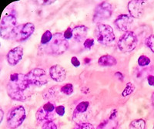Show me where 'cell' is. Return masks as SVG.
I'll return each mask as SVG.
<instances>
[{"label":"cell","mask_w":154,"mask_h":129,"mask_svg":"<svg viewBox=\"0 0 154 129\" xmlns=\"http://www.w3.org/2000/svg\"><path fill=\"white\" fill-rule=\"evenodd\" d=\"M117 125L118 122L116 118H109L104 121L101 122L96 129H116Z\"/></svg>","instance_id":"18"},{"label":"cell","mask_w":154,"mask_h":129,"mask_svg":"<svg viewBox=\"0 0 154 129\" xmlns=\"http://www.w3.org/2000/svg\"><path fill=\"white\" fill-rule=\"evenodd\" d=\"M69 48V42L61 33H56L48 44L46 51L49 54L61 55L65 53Z\"/></svg>","instance_id":"2"},{"label":"cell","mask_w":154,"mask_h":129,"mask_svg":"<svg viewBox=\"0 0 154 129\" xmlns=\"http://www.w3.org/2000/svg\"><path fill=\"white\" fill-rule=\"evenodd\" d=\"M49 76L56 82H63L66 77V71L65 68L59 64H56L50 67Z\"/></svg>","instance_id":"13"},{"label":"cell","mask_w":154,"mask_h":129,"mask_svg":"<svg viewBox=\"0 0 154 129\" xmlns=\"http://www.w3.org/2000/svg\"><path fill=\"white\" fill-rule=\"evenodd\" d=\"M138 64L140 67H146L150 64V59L146 55L140 56L138 59Z\"/></svg>","instance_id":"23"},{"label":"cell","mask_w":154,"mask_h":129,"mask_svg":"<svg viewBox=\"0 0 154 129\" xmlns=\"http://www.w3.org/2000/svg\"><path fill=\"white\" fill-rule=\"evenodd\" d=\"M115 77L116 78H117L118 80H119L120 81H123V80H124V76H123V74H122V73H120V72L116 73V74H115Z\"/></svg>","instance_id":"32"},{"label":"cell","mask_w":154,"mask_h":129,"mask_svg":"<svg viewBox=\"0 0 154 129\" xmlns=\"http://www.w3.org/2000/svg\"><path fill=\"white\" fill-rule=\"evenodd\" d=\"M16 17L13 14L5 15L1 20V36L5 39H14L16 30Z\"/></svg>","instance_id":"3"},{"label":"cell","mask_w":154,"mask_h":129,"mask_svg":"<svg viewBox=\"0 0 154 129\" xmlns=\"http://www.w3.org/2000/svg\"><path fill=\"white\" fill-rule=\"evenodd\" d=\"M99 65L102 67H112L117 64L116 58L111 55H103L98 60Z\"/></svg>","instance_id":"17"},{"label":"cell","mask_w":154,"mask_h":129,"mask_svg":"<svg viewBox=\"0 0 154 129\" xmlns=\"http://www.w3.org/2000/svg\"><path fill=\"white\" fill-rule=\"evenodd\" d=\"M152 129H154V125H153V128H152Z\"/></svg>","instance_id":"36"},{"label":"cell","mask_w":154,"mask_h":129,"mask_svg":"<svg viewBox=\"0 0 154 129\" xmlns=\"http://www.w3.org/2000/svg\"><path fill=\"white\" fill-rule=\"evenodd\" d=\"M56 113L60 116H63L65 114V107L63 105H59L56 108Z\"/></svg>","instance_id":"29"},{"label":"cell","mask_w":154,"mask_h":129,"mask_svg":"<svg viewBox=\"0 0 154 129\" xmlns=\"http://www.w3.org/2000/svg\"><path fill=\"white\" fill-rule=\"evenodd\" d=\"M151 100H152V105H153V106H154V92H153V93H152V97H151Z\"/></svg>","instance_id":"35"},{"label":"cell","mask_w":154,"mask_h":129,"mask_svg":"<svg viewBox=\"0 0 154 129\" xmlns=\"http://www.w3.org/2000/svg\"><path fill=\"white\" fill-rule=\"evenodd\" d=\"M23 48L21 46H19L9 50V53L6 55V60L9 65L14 67L20 62V60L23 58Z\"/></svg>","instance_id":"12"},{"label":"cell","mask_w":154,"mask_h":129,"mask_svg":"<svg viewBox=\"0 0 154 129\" xmlns=\"http://www.w3.org/2000/svg\"><path fill=\"white\" fill-rule=\"evenodd\" d=\"M89 107V103L88 101H82L79 103L76 107L73 112V119H79V116H82L87 112Z\"/></svg>","instance_id":"16"},{"label":"cell","mask_w":154,"mask_h":129,"mask_svg":"<svg viewBox=\"0 0 154 129\" xmlns=\"http://www.w3.org/2000/svg\"><path fill=\"white\" fill-rule=\"evenodd\" d=\"M53 35L49 30H46V32L42 34V37H41V43L42 45H47L51 42L53 39Z\"/></svg>","instance_id":"20"},{"label":"cell","mask_w":154,"mask_h":129,"mask_svg":"<svg viewBox=\"0 0 154 129\" xmlns=\"http://www.w3.org/2000/svg\"><path fill=\"white\" fill-rule=\"evenodd\" d=\"M41 2H42V4H51V3H53V2H55V1H46V0H44V1H41Z\"/></svg>","instance_id":"33"},{"label":"cell","mask_w":154,"mask_h":129,"mask_svg":"<svg viewBox=\"0 0 154 129\" xmlns=\"http://www.w3.org/2000/svg\"><path fill=\"white\" fill-rule=\"evenodd\" d=\"M34 30H35V26L32 23H27L23 25L19 26L16 27L13 39L16 41L26 40L32 35Z\"/></svg>","instance_id":"10"},{"label":"cell","mask_w":154,"mask_h":129,"mask_svg":"<svg viewBox=\"0 0 154 129\" xmlns=\"http://www.w3.org/2000/svg\"><path fill=\"white\" fill-rule=\"evenodd\" d=\"M26 75L30 85L32 86L42 87L48 83V76L46 71L42 68H35Z\"/></svg>","instance_id":"8"},{"label":"cell","mask_w":154,"mask_h":129,"mask_svg":"<svg viewBox=\"0 0 154 129\" xmlns=\"http://www.w3.org/2000/svg\"><path fill=\"white\" fill-rule=\"evenodd\" d=\"M61 92L66 95H71L73 93V86L72 83H66L61 87Z\"/></svg>","instance_id":"22"},{"label":"cell","mask_w":154,"mask_h":129,"mask_svg":"<svg viewBox=\"0 0 154 129\" xmlns=\"http://www.w3.org/2000/svg\"><path fill=\"white\" fill-rule=\"evenodd\" d=\"M26 75L13 73L9 77V82L6 86V90L12 100L17 101H26L28 94L26 91L30 87Z\"/></svg>","instance_id":"1"},{"label":"cell","mask_w":154,"mask_h":129,"mask_svg":"<svg viewBox=\"0 0 154 129\" xmlns=\"http://www.w3.org/2000/svg\"><path fill=\"white\" fill-rule=\"evenodd\" d=\"M135 90V86L130 82V83H127L126 85V87L123 90V91L122 92V96L123 97H126V96H129Z\"/></svg>","instance_id":"21"},{"label":"cell","mask_w":154,"mask_h":129,"mask_svg":"<svg viewBox=\"0 0 154 129\" xmlns=\"http://www.w3.org/2000/svg\"><path fill=\"white\" fill-rule=\"evenodd\" d=\"M113 8L110 3L107 2H103L96 8L93 15V21L96 23H101L106 20L112 16Z\"/></svg>","instance_id":"7"},{"label":"cell","mask_w":154,"mask_h":129,"mask_svg":"<svg viewBox=\"0 0 154 129\" xmlns=\"http://www.w3.org/2000/svg\"><path fill=\"white\" fill-rule=\"evenodd\" d=\"M147 81L150 86H154V75H149L147 77Z\"/></svg>","instance_id":"31"},{"label":"cell","mask_w":154,"mask_h":129,"mask_svg":"<svg viewBox=\"0 0 154 129\" xmlns=\"http://www.w3.org/2000/svg\"><path fill=\"white\" fill-rule=\"evenodd\" d=\"M74 129H95V127L90 123L82 122V123H79Z\"/></svg>","instance_id":"25"},{"label":"cell","mask_w":154,"mask_h":129,"mask_svg":"<svg viewBox=\"0 0 154 129\" xmlns=\"http://www.w3.org/2000/svg\"><path fill=\"white\" fill-rule=\"evenodd\" d=\"M145 43L147 47L149 48L151 51L154 53V34H151L146 39Z\"/></svg>","instance_id":"24"},{"label":"cell","mask_w":154,"mask_h":129,"mask_svg":"<svg viewBox=\"0 0 154 129\" xmlns=\"http://www.w3.org/2000/svg\"><path fill=\"white\" fill-rule=\"evenodd\" d=\"M56 108L55 104L52 102H47L42 105L35 114V118L38 122H47L53 121L56 115Z\"/></svg>","instance_id":"9"},{"label":"cell","mask_w":154,"mask_h":129,"mask_svg":"<svg viewBox=\"0 0 154 129\" xmlns=\"http://www.w3.org/2000/svg\"><path fill=\"white\" fill-rule=\"evenodd\" d=\"M138 44V39L135 33L127 31L121 36L117 42L118 48L123 53H130L136 49Z\"/></svg>","instance_id":"6"},{"label":"cell","mask_w":154,"mask_h":129,"mask_svg":"<svg viewBox=\"0 0 154 129\" xmlns=\"http://www.w3.org/2000/svg\"><path fill=\"white\" fill-rule=\"evenodd\" d=\"M84 47L86 49H91L92 47L94 45V39H92V38H89V39H86V40L84 41Z\"/></svg>","instance_id":"27"},{"label":"cell","mask_w":154,"mask_h":129,"mask_svg":"<svg viewBox=\"0 0 154 129\" xmlns=\"http://www.w3.org/2000/svg\"><path fill=\"white\" fill-rule=\"evenodd\" d=\"M42 129H57V125L53 121L45 122L42 125Z\"/></svg>","instance_id":"26"},{"label":"cell","mask_w":154,"mask_h":129,"mask_svg":"<svg viewBox=\"0 0 154 129\" xmlns=\"http://www.w3.org/2000/svg\"><path fill=\"white\" fill-rule=\"evenodd\" d=\"M114 23L119 30L126 33L130 31V28L133 23V18L129 15L121 14L116 19Z\"/></svg>","instance_id":"14"},{"label":"cell","mask_w":154,"mask_h":129,"mask_svg":"<svg viewBox=\"0 0 154 129\" xmlns=\"http://www.w3.org/2000/svg\"><path fill=\"white\" fill-rule=\"evenodd\" d=\"M88 29L87 27L83 25L77 26L72 29V33H73V38L76 42H83L86 40V37L87 36Z\"/></svg>","instance_id":"15"},{"label":"cell","mask_w":154,"mask_h":129,"mask_svg":"<svg viewBox=\"0 0 154 129\" xmlns=\"http://www.w3.org/2000/svg\"><path fill=\"white\" fill-rule=\"evenodd\" d=\"M145 1L142 0H132L128 3V11L132 18L140 19L143 15Z\"/></svg>","instance_id":"11"},{"label":"cell","mask_w":154,"mask_h":129,"mask_svg":"<svg viewBox=\"0 0 154 129\" xmlns=\"http://www.w3.org/2000/svg\"><path fill=\"white\" fill-rule=\"evenodd\" d=\"M63 36H64V37H65L67 40H68L69 39H71V38H72V36H73V33H72V29L70 28V27H69V28L66 30L65 32H64Z\"/></svg>","instance_id":"28"},{"label":"cell","mask_w":154,"mask_h":129,"mask_svg":"<svg viewBox=\"0 0 154 129\" xmlns=\"http://www.w3.org/2000/svg\"><path fill=\"white\" fill-rule=\"evenodd\" d=\"M130 129H146V122L143 119H137L130 123Z\"/></svg>","instance_id":"19"},{"label":"cell","mask_w":154,"mask_h":129,"mask_svg":"<svg viewBox=\"0 0 154 129\" xmlns=\"http://www.w3.org/2000/svg\"><path fill=\"white\" fill-rule=\"evenodd\" d=\"M26 118V112L24 107L19 105L12 108L8 113L7 125L9 128L16 129L23 123Z\"/></svg>","instance_id":"4"},{"label":"cell","mask_w":154,"mask_h":129,"mask_svg":"<svg viewBox=\"0 0 154 129\" xmlns=\"http://www.w3.org/2000/svg\"><path fill=\"white\" fill-rule=\"evenodd\" d=\"M0 113H1V121H0L2 122V120H3V111H2V109H1Z\"/></svg>","instance_id":"34"},{"label":"cell","mask_w":154,"mask_h":129,"mask_svg":"<svg viewBox=\"0 0 154 129\" xmlns=\"http://www.w3.org/2000/svg\"><path fill=\"white\" fill-rule=\"evenodd\" d=\"M71 63H72V65L75 67H78L80 66V61L79 60V59L77 58L76 57H72L71 59Z\"/></svg>","instance_id":"30"},{"label":"cell","mask_w":154,"mask_h":129,"mask_svg":"<svg viewBox=\"0 0 154 129\" xmlns=\"http://www.w3.org/2000/svg\"><path fill=\"white\" fill-rule=\"evenodd\" d=\"M95 36L102 45H109L115 40L113 29L109 25L100 23L95 30Z\"/></svg>","instance_id":"5"}]
</instances>
